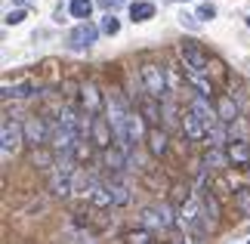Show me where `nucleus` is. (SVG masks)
Here are the masks:
<instances>
[{"label": "nucleus", "mask_w": 250, "mask_h": 244, "mask_svg": "<svg viewBox=\"0 0 250 244\" xmlns=\"http://www.w3.org/2000/svg\"><path fill=\"white\" fill-rule=\"evenodd\" d=\"M74 179H78V161L74 158H59L56 161V167L50 170V192H53V198H71L74 195Z\"/></svg>", "instance_id": "nucleus-1"}, {"label": "nucleus", "mask_w": 250, "mask_h": 244, "mask_svg": "<svg viewBox=\"0 0 250 244\" xmlns=\"http://www.w3.org/2000/svg\"><path fill=\"white\" fill-rule=\"evenodd\" d=\"M139 74H142V84H146V93L164 102V99H167V93H170L167 68H164V65H158V62H146V65L139 68Z\"/></svg>", "instance_id": "nucleus-2"}, {"label": "nucleus", "mask_w": 250, "mask_h": 244, "mask_svg": "<svg viewBox=\"0 0 250 244\" xmlns=\"http://www.w3.org/2000/svg\"><path fill=\"white\" fill-rule=\"evenodd\" d=\"M142 229L155 232V229H173L179 222V213L170 207V201H161L155 207H142Z\"/></svg>", "instance_id": "nucleus-3"}, {"label": "nucleus", "mask_w": 250, "mask_h": 244, "mask_svg": "<svg viewBox=\"0 0 250 244\" xmlns=\"http://www.w3.org/2000/svg\"><path fill=\"white\" fill-rule=\"evenodd\" d=\"M179 59H182V65H186V74L204 77V74L210 71V59H207V53L201 50L195 41H182V44H179Z\"/></svg>", "instance_id": "nucleus-4"}, {"label": "nucleus", "mask_w": 250, "mask_h": 244, "mask_svg": "<svg viewBox=\"0 0 250 244\" xmlns=\"http://www.w3.org/2000/svg\"><path fill=\"white\" fill-rule=\"evenodd\" d=\"M22 130H25V145L28 149H43L50 145V136H53V124H46V118L41 114H31V118L22 121Z\"/></svg>", "instance_id": "nucleus-5"}, {"label": "nucleus", "mask_w": 250, "mask_h": 244, "mask_svg": "<svg viewBox=\"0 0 250 244\" xmlns=\"http://www.w3.org/2000/svg\"><path fill=\"white\" fill-rule=\"evenodd\" d=\"M78 142H81V136L68 130L65 124L59 121H53V136H50V149L56 152V158H74V149H78Z\"/></svg>", "instance_id": "nucleus-6"}, {"label": "nucleus", "mask_w": 250, "mask_h": 244, "mask_svg": "<svg viewBox=\"0 0 250 244\" xmlns=\"http://www.w3.org/2000/svg\"><path fill=\"white\" fill-rule=\"evenodd\" d=\"M179 127H182V133H186L188 142H204L207 133H210V124L201 118L198 111H191L188 105H186V109H182V114H179Z\"/></svg>", "instance_id": "nucleus-7"}, {"label": "nucleus", "mask_w": 250, "mask_h": 244, "mask_svg": "<svg viewBox=\"0 0 250 244\" xmlns=\"http://www.w3.org/2000/svg\"><path fill=\"white\" fill-rule=\"evenodd\" d=\"M22 142H25V130H22V124L6 114L3 124H0V149H3V158H9V155H13Z\"/></svg>", "instance_id": "nucleus-8"}, {"label": "nucleus", "mask_w": 250, "mask_h": 244, "mask_svg": "<svg viewBox=\"0 0 250 244\" xmlns=\"http://www.w3.org/2000/svg\"><path fill=\"white\" fill-rule=\"evenodd\" d=\"M81 111H86L90 118H96V114L105 111V93L93 81H83L81 84Z\"/></svg>", "instance_id": "nucleus-9"}, {"label": "nucleus", "mask_w": 250, "mask_h": 244, "mask_svg": "<svg viewBox=\"0 0 250 244\" xmlns=\"http://www.w3.org/2000/svg\"><path fill=\"white\" fill-rule=\"evenodd\" d=\"M90 142L96 145L99 152L105 149H111L114 145V130H111V124L105 114H96V118H90Z\"/></svg>", "instance_id": "nucleus-10"}, {"label": "nucleus", "mask_w": 250, "mask_h": 244, "mask_svg": "<svg viewBox=\"0 0 250 244\" xmlns=\"http://www.w3.org/2000/svg\"><path fill=\"white\" fill-rule=\"evenodd\" d=\"M105 185H108V195H111V204H114V207H127V204L133 201L130 182L124 179V177H114V173H108V177H105Z\"/></svg>", "instance_id": "nucleus-11"}, {"label": "nucleus", "mask_w": 250, "mask_h": 244, "mask_svg": "<svg viewBox=\"0 0 250 244\" xmlns=\"http://www.w3.org/2000/svg\"><path fill=\"white\" fill-rule=\"evenodd\" d=\"M136 111L142 114V121H146L148 127H161V121H164V102L155 99V96H148V93L139 99V109Z\"/></svg>", "instance_id": "nucleus-12"}, {"label": "nucleus", "mask_w": 250, "mask_h": 244, "mask_svg": "<svg viewBox=\"0 0 250 244\" xmlns=\"http://www.w3.org/2000/svg\"><path fill=\"white\" fill-rule=\"evenodd\" d=\"M229 164L232 167H241V170H250V142L244 139V136H238V139H229Z\"/></svg>", "instance_id": "nucleus-13"}, {"label": "nucleus", "mask_w": 250, "mask_h": 244, "mask_svg": "<svg viewBox=\"0 0 250 244\" xmlns=\"http://www.w3.org/2000/svg\"><path fill=\"white\" fill-rule=\"evenodd\" d=\"M96 37H99V28H96L93 22H81V25H74V28H71L68 44L74 46V50H83V46L96 44Z\"/></svg>", "instance_id": "nucleus-14"}, {"label": "nucleus", "mask_w": 250, "mask_h": 244, "mask_svg": "<svg viewBox=\"0 0 250 244\" xmlns=\"http://www.w3.org/2000/svg\"><path fill=\"white\" fill-rule=\"evenodd\" d=\"M201 207H204V222H207V229L213 232L216 222H219V198H216L213 189H207L204 195H201Z\"/></svg>", "instance_id": "nucleus-15"}, {"label": "nucleus", "mask_w": 250, "mask_h": 244, "mask_svg": "<svg viewBox=\"0 0 250 244\" xmlns=\"http://www.w3.org/2000/svg\"><path fill=\"white\" fill-rule=\"evenodd\" d=\"M146 142H148V152L155 155V158H164L167 149H170V136H167V130H161V127H148Z\"/></svg>", "instance_id": "nucleus-16"}, {"label": "nucleus", "mask_w": 250, "mask_h": 244, "mask_svg": "<svg viewBox=\"0 0 250 244\" xmlns=\"http://www.w3.org/2000/svg\"><path fill=\"white\" fill-rule=\"evenodd\" d=\"M201 167H204L207 173H219V170L229 167V155L223 149H207L204 158H201Z\"/></svg>", "instance_id": "nucleus-17"}, {"label": "nucleus", "mask_w": 250, "mask_h": 244, "mask_svg": "<svg viewBox=\"0 0 250 244\" xmlns=\"http://www.w3.org/2000/svg\"><path fill=\"white\" fill-rule=\"evenodd\" d=\"M216 114H219V124H235L238 121V105H235V99L232 96H216Z\"/></svg>", "instance_id": "nucleus-18"}, {"label": "nucleus", "mask_w": 250, "mask_h": 244, "mask_svg": "<svg viewBox=\"0 0 250 244\" xmlns=\"http://www.w3.org/2000/svg\"><path fill=\"white\" fill-rule=\"evenodd\" d=\"M56 152L50 149V145H43V149H34L31 152V167H37V170H53L56 167Z\"/></svg>", "instance_id": "nucleus-19"}, {"label": "nucleus", "mask_w": 250, "mask_h": 244, "mask_svg": "<svg viewBox=\"0 0 250 244\" xmlns=\"http://www.w3.org/2000/svg\"><path fill=\"white\" fill-rule=\"evenodd\" d=\"M130 16L133 22H148L155 16V3L151 0H136V3H130Z\"/></svg>", "instance_id": "nucleus-20"}, {"label": "nucleus", "mask_w": 250, "mask_h": 244, "mask_svg": "<svg viewBox=\"0 0 250 244\" xmlns=\"http://www.w3.org/2000/svg\"><path fill=\"white\" fill-rule=\"evenodd\" d=\"M232 201H235V210L241 213L244 220H250V185H238Z\"/></svg>", "instance_id": "nucleus-21"}, {"label": "nucleus", "mask_w": 250, "mask_h": 244, "mask_svg": "<svg viewBox=\"0 0 250 244\" xmlns=\"http://www.w3.org/2000/svg\"><path fill=\"white\" fill-rule=\"evenodd\" d=\"M124 244H155V235H151L148 229H130V232H124Z\"/></svg>", "instance_id": "nucleus-22"}, {"label": "nucleus", "mask_w": 250, "mask_h": 244, "mask_svg": "<svg viewBox=\"0 0 250 244\" xmlns=\"http://www.w3.org/2000/svg\"><path fill=\"white\" fill-rule=\"evenodd\" d=\"M68 13L74 19H83V22H86V19L93 16V0H71V3H68Z\"/></svg>", "instance_id": "nucleus-23"}, {"label": "nucleus", "mask_w": 250, "mask_h": 244, "mask_svg": "<svg viewBox=\"0 0 250 244\" xmlns=\"http://www.w3.org/2000/svg\"><path fill=\"white\" fill-rule=\"evenodd\" d=\"M34 96V84H16V87H3V99H25Z\"/></svg>", "instance_id": "nucleus-24"}, {"label": "nucleus", "mask_w": 250, "mask_h": 244, "mask_svg": "<svg viewBox=\"0 0 250 244\" xmlns=\"http://www.w3.org/2000/svg\"><path fill=\"white\" fill-rule=\"evenodd\" d=\"M118 31H121V22L114 19V13H108V16L102 19V34H111V37H114Z\"/></svg>", "instance_id": "nucleus-25"}, {"label": "nucleus", "mask_w": 250, "mask_h": 244, "mask_svg": "<svg viewBox=\"0 0 250 244\" xmlns=\"http://www.w3.org/2000/svg\"><path fill=\"white\" fill-rule=\"evenodd\" d=\"M3 22H6V25H22V22H25V9H19V6H16V9H9Z\"/></svg>", "instance_id": "nucleus-26"}, {"label": "nucleus", "mask_w": 250, "mask_h": 244, "mask_svg": "<svg viewBox=\"0 0 250 244\" xmlns=\"http://www.w3.org/2000/svg\"><path fill=\"white\" fill-rule=\"evenodd\" d=\"M213 16H216V6H213V3H201V6H198V19H204V22H210Z\"/></svg>", "instance_id": "nucleus-27"}, {"label": "nucleus", "mask_w": 250, "mask_h": 244, "mask_svg": "<svg viewBox=\"0 0 250 244\" xmlns=\"http://www.w3.org/2000/svg\"><path fill=\"white\" fill-rule=\"evenodd\" d=\"M96 3H102L105 9H108V13H114V9H118V6H124L127 0H96Z\"/></svg>", "instance_id": "nucleus-28"}, {"label": "nucleus", "mask_w": 250, "mask_h": 244, "mask_svg": "<svg viewBox=\"0 0 250 244\" xmlns=\"http://www.w3.org/2000/svg\"><path fill=\"white\" fill-rule=\"evenodd\" d=\"M19 3V9H25V6H31V3H37V0H16Z\"/></svg>", "instance_id": "nucleus-29"}, {"label": "nucleus", "mask_w": 250, "mask_h": 244, "mask_svg": "<svg viewBox=\"0 0 250 244\" xmlns=\"http://www.w3.org/2000/svg\"><path fill=\"white\" fill-rule=\"evenodd\" d=\"M179 3H182V0H179Z\"/></svg>", "instance_id": "nucleus-30"}, {"label": "nucleus", "mask_w": 250, "mask_h": 244, "mask_svg": "<svg viewBox=\"0 0 250 244\" xmlns=\"http://www.w3.org/2000/svg\"><path fill=\"white\" fill-rule=\"evenodd\" d=\"M247 244H250V241H247Z\"/></svg>", "instance_id": "nucleus-31"}, {"label": "nucleus", "mask_w": 250, "mask_h": 244, "mask_svg": "<svg viewBox=\"0 0 250 244\" xmlns=\"http://www.w3.org/2000/svg\"><path fill=\"white\" fill-rule=\"evenodd\" d=\"M164 244H167V241H164Z\"/></svg>", "instance_id": "nucleus-32"}]
</instances>
